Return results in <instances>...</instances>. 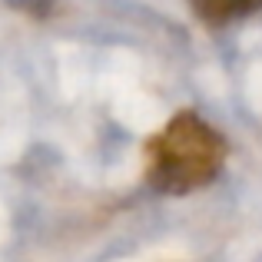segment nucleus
<instances>
[{"label":"nucleus","instance_id":"nucleus-1","mask_svg":"<svg viewBox=\"0 0 262 262\" xmlns=\"http://www.w3.org/2000/svg\"><path fill=\"white\" fill-rule=\"evenodd\" d=\"M149 183L160 192L183 196L212 183L226 163V140L196 113H179L149 143Z\"/></svg>","mask_w":262,"mask_h":262},{"label":"nucleus","instance_id":"nucleus-2","mask_svg":"<svg viewBox=\"0 0 262 262\" xmlns=\"http://www.w3.org/2000/svg\"><path fill=\"white\" fill-rule=\"evenodd\" d=\"M192 13L209 27H226L262 10V0H189Z\"/></svg>","mask_w":262,"mask_h":262}]
</instances>
